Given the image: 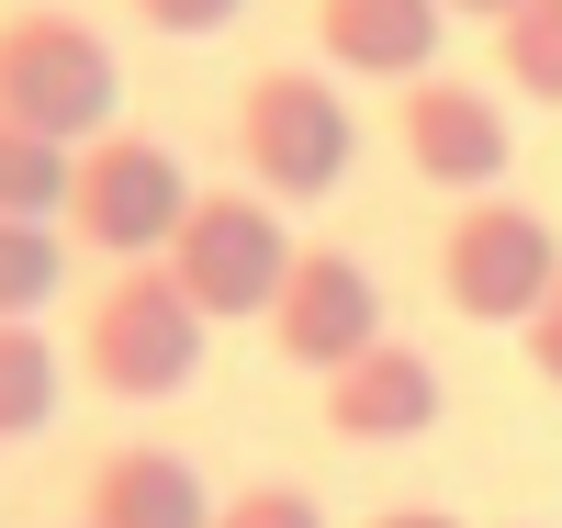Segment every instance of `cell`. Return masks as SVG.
Listing matches in <instances>:
<instances>
[{"label": "cell", "mask_w": 562, "mask_h": 528, "mask_svg": "<svg viewBox=\"0 0 562 528\" xmlns=\"http://www.w3.org/2000/svg\"><path fill=\"white\" fill-rule=\"evenodd\" d=\"M158 270L180 281V304L203 326H237V315H270L281 270H293V236H281V214L259 191H192V214L158 248Z\"/></svg>", "instance_id": "cell-3"}, {"label": "cell", "mask_w": 562, "mask_h": 528, "mask_svg": "<svg viewBox=\"0 0 562 528\" xmlns=\"http://www.w3.org/2000/svg\"><path fill=\"white\" fill-rule=\"evenodd\" d=\"M79 371H90V394H113V405H169L180 382L203 371V315L180 304V281L158 259L102 281V304L79 315Z\"/></svg>", "instance_id": "cell-2"}, {"label": "cell", "mask_w": 562, "mask_h": 528, "mask_svg": "<svg viewBox=\"0 0 562 528\" xmlns=\"http://www.w3.org/2000/svg\"><path fill=\"white\" fill-rule=\"evenodd\" d=\"M551 270H562V236L529 203H506V191L461 203L450 236H439V293H450V315H473V326H529L540 293H551Z\"/></svg>", "instance_id": "cell-6"}, {"label": "cell", "mask_w": 562, "mask_h": 528, "mask_svg": "<svg viewBox=\"0 0 562 528\" xmlns=\"http://www.w3.org/2000/svg\"><path fill=\"white\" fill-rule=\"evenodd\" d=\"M439 12H484V23H495V12H518V0H439Z\"/></svg>", "instance_id": "cell-20"}, {"label": "cell", "mask_w": 562, "mask_h": 528, "mask_svg": "<svg viewBox=\"0 0 562 528\" xmlns=\"http://www.w3.org/2000/svg\"><path fill=\"white\" fill-rule=\"evenodd\" d=\"M394 135H405V158L416 180H439V191H484L506 180V102L473 79H405V102H394Z\"/></svg>", "instance_id": "cell-8"}, {"label": "cell", "mask_w": 562, "mask_h": 528, "mask_svg": "<svg viewBox=\"0 0 562 528\" xmlns=\"http://www.w3.org/2000/svg\"><path fill=\"white\" fill-rule=\"evenodd\" d=\"M0 214H12V225H57L68 214V147L0 124Z\"/></svg>", "instance_id": "cell-13"}, {"label": "cell", "mask_w": 562, "mask_h": 528, "mask_svg": "<svg viewBox=\"0 0 562 528\" xmlns=\"http://www.w3.org/2000/svg\"><path fill=\"white\" fill-rule=\"evenodd\" d=\"M68 281V248H57V225H12L0 214V326H34V304Z\"/></svg>", "instance_id": "cell-15"}, {"label": "cell", "mask_w": 562, "mask_h": 528, "mask_svg": "<svg viewBox=\"0 0 562 528\" xmlns=\"http://www.w3.org/2000/svg\"><path fill=\"white\" fill-rule=\"evenodd\" d=\"M315 45L326 68L405 90L416 68H439V0H315Z\"/></svg>", "instance_id": "cell-10"}, {"label": "cell", "mask_w": 562, "mask_h": 528, "mask_svg": "<svg viewBox=\"0 0 562 528\" xmlns=\"http://www.w3.org/2000/svg\"><path fill=\"white\" fill-rule=\"evenodd\" d=\"M135 12H147L158 34H225V23L248 12V0H135Z\"/></svg>", "instance_id": "cell-17"}, {"label": "cell", "mask_w": 562, "mask_h": 528, "mask_svg": "<svg viewBox=\"0 0 562 528\" xmlns=\"http://www.w3.org/2000/svg\"><path fill=\"white\" fill-rule=\"evenodd\" d=\"M237 158H248L259 203H315V191L349 180L360 124L338 113V90H326L315 68H270V79L237 90Z\"/></svg>", "instance_id": "cell-4"}, {"label": "cell", "mask_w": 562, "mask_h": 528, "mask_svg": "<svg viewBox=\"0 0 562 528\" xmlns=\"http://www.w3.org/2000/svg\"><path fill=\"white\" fill-rule=\"evenodd\" d=\"M495 68L518 102L562 113V0H518V12H495Z\"/></svg>", "instance_id": "cell-12"}, {"label": "cell", "mask_w": 562, "mask_h": 528, "mask_svg": "<svg viewBox=\"0 0 562 528\" xmlns=\"http://www.w3.org/2000/svg\"><path fill=\"white\" fill-rule=\"evenodd\" d=\"M57 416V349L34 326H0V439H34Z\"/></svg>", "instance_id": "cell-14"}, {"label": "cell", "mask_w": 562, "mask_h": 528, "mask_svg": "<svg viewBox=\"0 0 562 528\" xmlns=\"http://www.w3.org/2000/svg\"><path fill=\"white\" fill-rule=\"evenodd\" d=\"M270 349L293 360V371H349L371 338H383V281H371L360 259H338V248H293V270H281V293H270Z\"/></svg>", "instance_id": "cell-7"}, {"label": "cell", "mask_w": 562, "mask_h": 528, "mask_svg": "<svg viewBox=\"0 0 562 528\" xmlns=\"http://www.w3.org/2000/svg\"><path fill=\"white\" fill-rule=\"evenodd\" d=\"M180 214H192V180H180V158L158 147V135H90V147L68 158V236L79 248H102L113 270L158 259Z\"/></svg>", "instance_id": "cell-5"}, {"label": "cell", "mask_w": 562, "mask_h": 528, "mask_svg": "<svg viewBox=\"0 0 562 528\" xmlns=\"http://www.w3.org/2000/svg\"><path fill=\"white\" fill-rule=\"evenodd\" d=\"M450 405V382L428 371V349H405V338H371L349 371H326V427L360 450H394V439H428Z\"/></svg>", "instance_id": "cell-9"}, {"label": "cell", "mask_w": 562, "mask_h": 528, "mask_svg": "<svg viewBox=\"0 0 562 528\" xmlns=\"http://www.w3.org/2000/svg\"><path fill=\"white\" fill-rule=\"evenodd\" d=\"M113 90H124V68L79 12H12L0 23V124L79 158L90 135H113Z\"/></svg>", "instance_id": "cell-1"}, {"label": "cell", "mask_w": 562, "mask_h": 528, "mask_svg": "<svg viewBox=\"0 0 562 528\" xmlns=\"http://www.w3.org/2000/svg\"><path fill=\"white\" fill-rule=\"evenodd\" d=\"M529 360H540V382H562V270H551V293L529 315Z\"/></svg>", "instance_id": "cell-18"}, {"label": "cell", "mask_w": 562, "mask_h": 528, "mask_svg": "<svg viewBox=\"0 0 562 528\" xmlns=\"http://www.w3.org/2000/svg\"><path fill=\"white\" fill-rule=\"evenodd\" d=\"M79 528H214V495L180 450H113L79 495Z\"/></svg>", "instance_id": "cell-11"}, {"label": "cell", "mask_w": 562, "mask_h": 528, "mask_svg": "<svg viewBox=\"0 0 562 528\" xmlns=\"http://www.w3.org/2000/svg\"><path fill=\"white\" fill-rule=\"evenodd\" d=\"M214 528H326V506L304 484H248V495H225Z\"/></svg>", "instance_id": "cell-16"}, {"label": "cell", "mask_w": 562, "mask_h": 528, "mask_svg": "<svg viewBox=\"0 0 562 528\" xmlns=\"http://www.w3.org/2000/svg\"><path fill=\"white\" fill-rule=\"evenodd\" d=\"M371 528H461V517H450V506H383Z\"/></svg>", "instance_id": "cell-19"}]
</instances>
